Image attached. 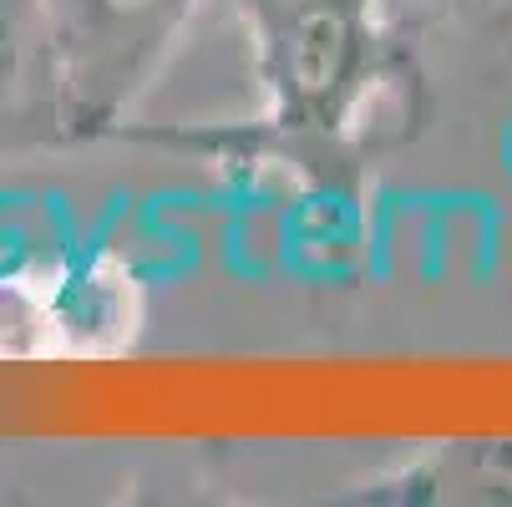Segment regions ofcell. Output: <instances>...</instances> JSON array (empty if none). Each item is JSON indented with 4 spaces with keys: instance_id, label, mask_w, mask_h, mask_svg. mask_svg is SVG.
Segmentation results:
<instances>
[{
    "instance_id": "3957f363",
    "label": "cell",
    "mask_w": 512,
    "mask_h": 507,
    "mask_svg": "<svg viewBox=\"0 0 512 507\" xmlns=\"http://www.w3.org/2000/svg\"><path fill=\"white\" fill-rule=\"evenodd\" d=\"M365 502H512V442H447L360 492Z\"/></svg>"
},
{
    "instance_id": "277c9868",
    "label": "cell",
    "mask_w": 512,
    "mask_h": 507,
    "mask_svg": "<svg viewBox=\"0 0 512 507\" xmlns=\"http://www.w3.org/2000/svg\"><path fill=\"white\" fill-rule=\"evenodd\" d=\"M21 122L61 132L46 0H0V132Z\"/></svg>"
},
{
    "instance_id": "6da1fadb",
    "label": "cell",
    "mask_w": 512,
    "mask_h": 507,
    "mask_svg": "<svg viewBox=\"0 0 512 507\" xmlns=\"http://www.w3.org/2000/svg\"><path fill=\"white\" fill-rule=\"evenodd\" d=\"M381 0H239L264 117L213 142L259 163H289L320 188L360 168V117L406 71Z\"/></svg>"
},
{
    "instance_id": "5b68a950",
    "label": "cell",
    "mask_w": 512,
    "mask_h": 507,
    "mask_svg": "<svg viewBox=\"0 0 512 507\" xmlns=\"http://www.w3.org/2000/svg\"><path fill=\"white\" fill-rule=\"evenodd\" d=\"M467 6H477L482 16H512V0H467Z\"/></svg>"
},
{
    "instance_id": "7a4b0ae2",
    "label": "cell",
    "mask_w": 512,
    "mask_h": 507,
    "mask_svg": "<svg viewBox=\"0 0 512 507\" xmlns=\"http://www.w3.org/2000/svg\"><path fill=\"white\" fill-rule=\"evenodd\" d=\"M198 0H46L61 137L112 132L158 82Z\"/></svg>"
}]
</instances>
